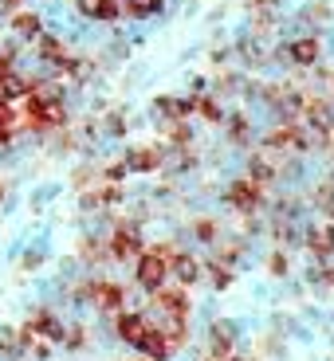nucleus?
I'll return each mask as SVG.
<instances>
[{
    "label": "nucleus",
    "instance_id": "nucleus-1",
    "mask_svg": "<svg viewBox=\"0 0 334 361\" xmlns=\"http://www.w3.org/2000/svg\"><path fill=\"white\" fill-rule=\"evenodd\" d=\"M169 259H173L169 247H154V252H145L142 259H138V283H142L145 290L165 287V275H169Z\"/></svg>",
    "mask_w": 334,
    "mask_h": 361
},
{
    "label": "nucleus",
    "instance_id": "nucleus-2",
    "mask_svg": "<svg viewBox=\"0 0 334 361\" xmlns=\"http://www.w3.org/2000/svg\"><path fill=\"white\" fill-rule=\"evenodd\" d=\"M40 32H44V16H40V12L16 8V12L8 16V36H16L20 44H36Z\"/></svg>",
    "mask_w": 334,
    "mask_h": 361
},
{
    "label": "nucleus",
    "instance_id": "nucleus-3",
    "mask_svg": "<svg viewBox=\"0 0 334 361\" xmlns=\"http://www.w3.org/2000/svg\"><path fill=\"white\" fill-rule=\"evenodd\" d=\"M162 161H165L162 145H150V149H130V154L122 157L126 173H154V169H162Z\"/></svg>",
    "mask_w": 334,
    "mask_h": 361
},
{
    "label": "nucleus",
    "instance_id": "nucleus-4",
    "mask_svg": "<svg viewBox=\"0 0 334 361\" xmlns=\"http://www.w3.org/2000/svg\"><path fill=\"white\" fill-rule=\"evenodd\" d=\"M87 298L99 310H110V314H114V310H122V302H126V295H122V287H118V283H90Z\"/></svg>",
    "mask_w": 334,
    "mask_h": 361
},
{
    "label": "nucleus",
    "instance_id": "nucleus-5",
    "mask_svg": "<svg viewBox=\"0 0 334 361\" xmlns=\"http://www.w3.org/2000/svg\"><path fill=\"white\" fill-rule=\"evenodd\" d=\"M28 90H32V82H28L24 71H16V67L0 71V102H24Z\"/></svg>",
    "mask_w": 334,
    "mask_h": 361
},
{
    "label": "nucleus",
    "instance_id": "nucleus-6",
    "mask_svg": "<svg viewBox=\"0 0 334 361\" xmlns=\"http://www.w3.org/2000/svg\"><path fill=\"white\" fill-rule=\"evenodd\" d=\"M150 326L154 322H150L145 314H118V338L138 350V345L145 342V334H150Z\"/></svg>",
    "mask_w": 334,
    "mask_h": 361
},
{
    "label": "nucleus",
    "instance_id": "nucleus-7",
    "mask_svg": "<svg viewBox=\"0 0 334 361\" xmlns=\"http://www.w3.org/2000/svg\"><path fill=\"white\" fill-rule=\"evenodd\" d=\"M228 204L240 208V212H252L256 204H260V180H236L232 189H228Z\"/></svg>",
    "mask_w": 334,
    "mask_h": 361
},
{
    "label": "nucleus",
    "instance_id": "nucleus-8",
    "mask_svg": "<svg viewBox=\"0 0 334 361\" xmlns=\"http://www.w3.org/2000/svg\"><path fill=\"white\" fill-rule=\"evenodd\" d=\"M75 12L83 20H118L122 16V4L118 0H75Z\"/></svg>",
    "mask_w": 334,
    "mask_h": 361
},
{
    "label": "nucleus",
    "instance_id": "nucleus-9",
    "mask_svg": "<svg viewBox=\"0 0 334 361\" xmlns=\"http://www.w3.org/2000/svg\"><path fill=\"white\" fill-rule=\"evenodd\" d=\"M193 106H197V99H173V94H162V99L154 102V114L165 118V122H181V118H189Z\"/></svg>",
    "mask_w": 334,
    "mask_h": 361
},
{
    "label": "nucleus",
    "instance_id": "nucleus-10",
    "mask_svg": "<svg viewBox=\"0 0 334 361\" xmlns=\"http://www.w3.org/2000/svg\"><path fill=\"white\" fill-rule=\"evenodd\" d=\"M110 252H114V259H134L138 252H142V240H138V232L134 228H118L114 232V240H110Z\"/></svg>",
    "mask_w": 334,
    "mask_h": 361
},
{
    "label": "nucleus",
    "instance_id": "nucleus-11",
    "mask_svg": "<svg viewBox=\"0 0 334 361\" xmlns=\"http://www.w3.org/2000/svg\"><path fill=\"white\" fill-rule=\"evenodd\" d=\"M138 350H142L145 357H154V361H165V357H169L173 350H177V345H173L169 338H165L162 330H157V326H150V334H145V342L138 345Z\"/></svg>",
    "mask_w": 334,
    "mask_h": 361
},
{
    "label": "nucleus",
    "instance_id": "nucleus-12",
    "mask_svg": "<svg viewBox=\"0 0 334 361\" xmlns=\"http://www.w3.org/2000/svg\"><path fill=\"white\" fill-rule=\"evenodd\" d=\"M303 110H307V118H311V126H315L318 134H330V130H334V118H330V106H326L323 99H311V102H307V106H303Z\"/></svg>",
    "mask_w": 334,
    "mask_h": 361
},
{
    "label": "nucleus",
    "instance_id": "nucleus-13",
    "mask_svg": "<svg viewBox=\"0 0 334 361\" xmlns=\"http://www.w3.org/2000/svg\"><path fill=\"white\" fill-rule=\"evenodd\" d=\"M287 59H295L299 67H307V63H315L318 59V39H295V44L287 47Z\"/></svg>",
    "mask_w": 334,
    "mask_h": 361
},
{
    "label": "nucleus",
    "instance_id": "nucleus-14",
    "mask_svg": "<svg viewBox=\"0 0 334 361\" xmlns=\"http://www.w3.org/2000/svg\"><path fill=\"white\" fill-rule=\"evenodd\" d=\"M118 4H122V12L134 16V20H150V16L162 12V0H118Z\"/></svg>",
    "mask_w": 334,
    "mask_h": 361
},
{
    "label": "nucleus",
    "instance_id": "nucleus-15",
    "mask_svg": "<svg viewBox=\"0 0 334 361\" xmlns=\"http://www.w3.org/2000/svg\"><path fill=\"white\" fill-rule=\"evenodd\" d=\"M228 350H232V326L217 322L213 326V357H228Z\"/></svg>",
    "mask_w": 334,
    "mask_h": 361
},
{
    "label": "nucleus",
    "instance_id": "nucleus-16",
    "mask_svg": "<svg viewBox=\"0 0 334 361\" xmlns=\"http://www.w3.org/2000/svg\"><path fill=\"white\" fill-rule=\"evenodd\" d=\"M268 145H271V149H280V145H283V149H295V145H299V130H295V126L271 130V134H268Z\"/></svg>",
    "mask_w": 334,
    "mask_h": 361
},
{
    "label": "nucleus",
    "instance_id": "nucleus-17",
    "mask_svg": "<svg viewBox=\"0 0 334 361\" xmlns=\"http://www.w3.org/2000/svg\"><path fill=\"white\" fill-rule=\"evenodd\" d=\"M169 267L177 271V279H181V283H193V279H197V271H201L193 255H173V259H169Z\"/></svg>",
    "mask_w": 334,
    "mask_h": 361
},
{
    "label": "nucleus",
    "instance_id": "nucleus-18",
    "mask_svg": "<svg viewBox=\"0 0 334 361\" xmlns=\"http://www.w3.org/2000/svg\"><path fill=\"white\" fill-rule=\"evenodd\" d=\"M311 252L315 255H330L334 252V228H315V232H311Z\"/></svg>",
    "mask_w": 334,
    "mask_h": 361
},
{
    "label": "nucleus",
    "instance_id": "nucleus-19",
    "mask_svg": "<svg viewBox=\"0 0 334 361\" xmlns=\"http://www.w3.org/2000/svg\"><path fill=\"white\" fill-rule=\"evenodd\" d=\"M107 134H110V137H122V134H126V118H122V114H110V118H107Z\"/></svg>",
    "mask_w": 334,
    "mask_h": 361
},
{
    "label": "nucleus",
    "instance_id": "nucleus-20",
    "mask_svg": "<svg viewBox=\"0 0 334 361\" xmlns=\"http://www.w3.org/2000/svg\"><path fill=\"white\" fill-rule=\"evenodd\" d=\"M197 106H201V114H205L208 122H220V106L213 99H197Z\"/></svg>",
    "mask_w": 334,
    "mask_h": 361
},
{
    "label": "nucleus",
    "instance_id": "nucleus-21",
    "mask_svg": "<svg viewBox=\"0 0 334 361\" xmlns=\"http://www.w3.org/2000/svg\"><path fill=\"white\" fill-rule=\"evenodd\" d=\"M40 259H44L40 252H28V255H24V267H40Z\"/></svg>",
    "mask_w": 334,
    "mask_h": 361
},
{
    "label": "nucleus",
    "instance_id": "nucleus-22",
    "mask_svg": "<svg viewBox=\"0 0 334 361\" xmlns=\"http://www.w3.org/2000/svg\"><path fill=\"white\" fill-rule=\"evenodd\" d=\"M256 4H268V0H256Z\"/></svg>",
    "mask_w": 334,
    "mask_h": 361
},
{
    "label": "nucleus",
    "instance_id": "nucleus-23",
    "mask_svg": "<svg viewBox=\"0 0 334 361\" xmlns=\"http://www.w3.org/2000/svg\"><path fill=\"white\" fill-rule=\"evenodd\" d=\"M0 197H4V185H0Z\"/></svg>",
    "mask_w": 334,
    "mask_h": 361
},
{
    "label": "nucleus",
    "instance_id": "nucleus-24",
    "mask_svg": "<svg viewBox=\"0 0 334 361\" xmlns=\"http://www.w3.org/2000/svg\"><path fill=\"white\" fill-rule=\"evenodd\" d=\"M232 361H240V357H232Z\"/></svg>",
    "mask_w": 334,
    "mask_h": 361
}]
</instances>
